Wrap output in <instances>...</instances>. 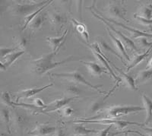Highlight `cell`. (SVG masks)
I'll list each match as a JSON object with an SVG mask.
<instances>
[{"label": "cell", "instance_id": "d6a6232c", "mask_svg": "<svg viewBox=\"0 0 152 136\" xmlns=\"http://www.w3.org/2000/svg\"><path fill=\"white\" fill-rule=\"evenodd\" d=\"M100 47H101V48L104 49V50H106V51L111 52V53H112L113 54H114V55H116V56H117L118 58H119V59H121L122 62H123V57H122L120 55H119V54H118L117 53H116V52H114L113 50L112 49H111L110 47V46H108V44H107V43H106V42H104V41H103V40H101V41H100Z\"/></svg>", "mask_w": 152, "mask_h": 136}, {"label": "cell", "instance_id": "4fadbf2b", "mask_svg": "<svg viewBox=\"0 0 152 136\" xmlns=\"http://www.w3.org/2000/svg\"><path fill=\"white\" fill-rule=\"evenodd\" d=\"M58 128L46 124H40L35 127L34 129L30 132L29 135L33 136H47L53 133H56Z\"/></svg>", "mask_w": 152, "mask_h": 136}, {"label": "cell", "instance_id": "f6af8a7d", "mask_svg": "<svg viewBox=\"0 0 152 136\" xmlns=\"http://www.w3.org/2000/svg\"><path fill=\"white\" fill-rule=\"evenodd\" d=\"M72 136H78V135H73Z\"/></svg>", "mask_w": 152, "mask_h": 136}, {"label": "cell", "instance_id": "7a4b0ae2", "mask_svg": "<svg viewBox=\"0 0 152 136\" xmlns=\"http://www.w3.org/2000/svg\"><path fill=\"white\" fill-rule=\"evenodd\" d=\"M75 124H81V123H87V124H100V125H107V126H115L116 129L119 130H122L126 126L129 125H135V126H142V123H138L135 122H129V121L120 120V119H112L108 118H103V119H78L74 121Z\"/></svg>", "mask_w": 152, "mask_h": 136}, {"label": "cell", "instance_id": "d6986e66", "mask_svg": "<svg viewBox=\"0 0 152 136\" xmlns=\"http://www.w3.org/2000/svg\"><path fill=\"white\" fill-rule=\"evenodd\" d=\"M107 32H108L109 36L110 37L111 40H112L113 42L115 47H116V49H117L118 52H119V53H120V55H121V56L123 57V58H125L127 61L131 60V59H130L129 55L127 54V53H126V49H125L124 44L123 43L122 40H119V38L116 37L114 36V35L112 34V31H111L110 30L108 29L107 28Z\"/></svg>", "mask_w": 152, "mask_h": 136}, {"label": "cell", "instance_id": "83f0119b", "mask_svg": "<svg viewBox=\"0 0 152 136\" xmlns=\"http://www.w3.org/2000/svg\"><path fill=\"white\" fill-rule=\"evenodd\" d=\"M77 126H75L73 128V133L75 135L78 136H87L90 134H97L98 131L94 130V129H89L88 128L85 127L84 126H81V124Z\"/></svg>", "mask_w": 152, "mask_h": 136}, {"label": "cell", "instance_id": "6da1fadb", "mask_svg": "<svg viewBox=\"0 0 152 136\" xmlns=\"http://www.w3.org/2000/svg\"><path fill=\"white\" fill-rule=\"evenodd\" d=\"M59 53L57 52H51L50 53L42 55L37 59H33L31 61V71L33 73L38 76H43L46 74L47 72L50 70L55 69V68L60 66L63 64L68 63L71 61L77 60L74 59L72 56L67 57L66 59H63L62 61H54L53 58L56 56V54Z\"/></svg>", "mask_w": 152, "mask_h": 136}, {"label": "cell", "instance_id": "277c9868", "mask_svg": "<svg viewBox=\"0 0 152 136\" xmlns=\"http://www.w3.org/2000/svg\"><path fill=\"white\" fill-rule=\"evenodd\" d=\"M53 75L57 78H66L68 80L73 81V82L78 83V84H81L83 85H86V86L89 87V88H92L94 90H96L99 93H104L100 90V88L102 87V85H94L91 83L89 82L85 79L84 76L81 74L80 72L78 70H75L73 72H62V73H53Z\"/></svg>", "mask_w": 152, "mask_h": 136}, {"label": "cell", "instance_id": "74e56055", "mask_svg": "<svg viewBox=\"0 0 152 136\" xmlns=\"http://www.w3.org/2000/svg\"><path fill=\"white\" fill-rule=\"evenodd\" d=\"M112 127H113L112 126H107V127H106L105 129H101L100 131H98V132L97 133V136H108V135H109V132H110V129Z\"/></svg>", "mask_w": 152, "mask_h": 136}, {"label": "cell", "instance_id": "5b68a950", "mask_svg": "<svg viewBox=\"0 0 152 136\" xmlns=\"http://www.w3.org/2000/svg\"><path fill=\"white\" fill-rule=\"evenodd\" d=\"M105 13L110 16V19H119L121 21L129 22L128 18H126L127 10L124 4L121 2H110L105 9Z\"/></svg>", "mask_w": 152, "mask_h": 136}, {"label": "cell", "instance_id": "7402d4cb", "mask_svg": "<svg viewBox=\"0 0 152 136\" xmlns=\"http://www.w3.org/2000/svg\"><path fill=\"white\" fill-rule=\"evenodd\" d=\"M151 50H152V46L151 47H149V48H148V50H146L145 53H143L135 55V56H134V58H133L132 60L131 63L129 64V66L128 67H127V69H126V71L128 72V71H129L131 69H132V68L138 66V64L140 63V62H142V61L145 60V59L148 56L149 54L151 53Z\"/></svg>", "mask_w": 152, "mask_h": 136}, {"label": "cell", "instance_id": "52a82bcc", "mask_svg": "<svg viewBox=\"0 0 152 136\" xmlns=\"http://www.w3.org/2000/svg\"><path fill=\"white\" fill-rule=\"evenodd\" d=\"M49 1L37 2V3H18L15 4L12 7V12L13 14L17 15H24L25 17L32 14L45 5Z\"/></svg>", "mask_w": 152, "mask_h": 136}, {"label": "cell", "instance_id": "f1b7e54d", "mask_svg": "<svg viewBox=\"0 0 152 136\" xmlns=\"http://www.w3.org/2000/svg\"><path fill=\"white\" fill-rule=\"evenodd\" d=\"M110 95L107 94V96L104 97L103 100H98V101H95L93 103H92L91 105V107H89V111H90L91 113H97L100 111V110L101 108H102L103 107H104V102H105V100L106 99L109 97Z\"/></svg>", "mask_w": 152, "mask_h": 136}, {"label": "cell", "instance_id": "9c48e42d", "mask_svg": "<svg viewBox=\"0 0 152 136\" xmlns=\"http://www.w3.org/2000/svg\"><path fill=\"white\" fill-rule=\"evenodd\" d=\"M91 12L92 15H93L96 18H97L98 20H100V21H102V22L104 23L106 26H107V28H108V29L110 30L111 31H113V32H114V33H116V34L119 35V37L121 38V40H123V43H124L125 46H126V47H127V48L131 49V50H135V51H138V47H136V45L134 43V42H133L132 40H130L128 37H126V35L123 34L122 33V32H120V31H117L116 28H114V26L113 25V24H111L110 23H109L107 21H106L105 19H104L103 17H101L100 15H98L97 13H96L95 12H94V11L91 10Z\"/></svg>", "mask_w": 152, "mask_h": 136}, {"label": "cell", "instance_id": "60d3db41", "mask_svg": "<svg viewBox=\"0 0 152 136\" xmlns=\"http://www.w3.org/2000/svg\"><path fill=\"white\" fill-rule=\"evenodd\" d=\"M56 136H66V134L62 129H58L56 133Z\"/></svg>", "mask_w": 152, "mask_h": 136}, {"label": "cell", "instance_id": "9a60e30c", "mask_svg": "<svg viewBox=\"0 0 152 136\" xmlns=\"http://www.w3.org/2000/svg\"><path fill=\"white\" fill-rule=\"evenodd\" d=\"M68 33H69V30H66L62 33V34L59 37H45L46 40L48 42L49 45L52 49V52H57L60 50L61 47L66 41V37Z\"/></svg>", "mask_w": 152, "mask_h": 136}, {"label": "cell", "instance_id": "1f68e13d", "mask_svg": "<svg viewBox=\"0 0 152 136\" xmlns=\"http://www.w3.org/2000/svg\"><path fill=\"white\" fill-rule=\"evenodd\" d=\"M66 91L69 94L72 95V97H76L75 95L79 94L81 92V90L75 85H69L66 87Z\"/></svg>", "mask_w": 152, "mask_h": 136}, {"label": "cell", "instance_id": "ee69618b", "mask_svg": "<svg viewBox=\"0 0 152 136\" xmlns=\"http://www.w3.org/2000/svg\"><path fill=\"white\" fill-rule=\"evenodd\" d=\"M2 136H5V135H3V134H2Z\"/></svg>", "mask_w": 152, "mask_h": 136}, {"label": "cell", "instance_id": "ac0fdd59", "mask_svg": "<svg viewBox=\"0 0 152 136\" xmlns=\"http://www.w3.org/2000/svg\"><path fill=\"white\" fill-rule=\"evenodd\" d=\"M80 62L83 63L88 69V72L94 76H101L103 74H108L110 73L107 72V69H103L101 66L96 62H85V61L81 60Z\"/></svg>", "mask_w": 152, "mask_h": 136}, {"label": "cell", "instance_id": "8992f818", "mask_svg": "<svg viewBox=\"0 0 152 136\" xmlns=\"http://www.w3.org/2000/svg\"><path fill=\"white\" fill-rule=\"evenodd\" d=\"M95 2H96V1H94V4L91 7H88V9H92L94 12H95L96 13H97L98 15H100L101 17H103L104 19H105L106 21H107L109 23H110V24H115V25H117V26H119V27H121V28H123V29H125L126 31H128L129 34H130L132 35V37L133 39H137V38H142V37H146V38H151L152 37V34L145 33V32L141 31H139V30H137V29H135V28H130V27H128V26L125 25L124 24L119 22V21H116V20H112V19H110V18H108L105 17V16L101 14V13L99 12V11H97V9L95 8Z\"/></svg>", "mask_w": 152, "mask_h": 136}, {"label": "cell", "instance_id": "e0dca14e", "mask_svg": "<svg viewBox=\"0 0 152 136\" xmlns=\"http://www.w3.org/2000/svg\"><path fill=\"white\" fill-rule=\"evenodd\" d=\"M71 22L76 32L83 38V40H85L87 42V43H89V41H90V34H89V31L87 28V26L75 18L71 19Z\"/></svg>", "mask_w": 152, "mask_h": 136}, {"label": "cell", "instance_id": "484cf974", "mask_svg": "<svg viewBox=\"0 0 152 136\" xmlns=\"http://www.w3.org/2000/svg\"><path fill=\"white\" fill-rule=\"evenodd\" d=\"M1 119L2 122L5 124L6 131L10 134L11 126H12V114L9 109H2L1 110Z\"/></svg>", "mask_w": 152, "mask_h": 136}, {"label": "cell", "instance_id": "836d02e7", "mask_svg": "<svg viewBox=\"0 0 152 136\" xmlns=\"http://www.w3.org/2000/svg\"><path fill=\"white\" fill-rule=\"evenodd\" d=\"M17 45L18 48L25 49L28 46V40L24 37H18L17 40Z\"/></svg>", "mask_w": 152, "mask_h": 136}, {"label": "cell", "instance_id": "603a6c76", "mask_svg": "<svg viewBox=\"0 0 152 136\" xmlns=\"http://www.w3.org/2000/svg\"><path fill=\"white\" fill-rule=\"evenodd\" d=\"M152 80V69L141 71L135 78L136 85H142Z\"/></svg>", "mask_w": 152, "mask_h": 136}, {"label": "cell", "instance_id": "f546056e", "mask_svg": "<svg viewBox=\"0 0 152 136\" xmlns=\"http://www.w3.org/2000/svg\"><path fill=\"white\" fill-rule=\"evenodd\" d=\"M1 100H2V103L5 104V106H7V107H14V105H13L14 102L12 101V99H11L10 94H9V92L5 91L2 94V95H1Z\"/></svg>", "mask_w": 152, "mask_h": 136}, {"label": "cell", "instance_id": "d4e9b609", "mask_svg": "<svg viewBox=\"0 0 152 136\" xmlns=\"http://www.w3.org/2000/svg\"><path fill=\"white\" fill-rule=\"evenodd\" d=\"M52 2H53V1H49V2H47V3L45 5L42 6V7L40 8V9H38L37 11L33 12L32 14L26 16V17H24V25H23L22 29H21V30H22V31H24V30L26 29V28L29 26V24H31V21H33L34 19L35 18H36L37 16L38 15L40 14V13H41V12L43 10V9H47V6H48L49 5H50V4L52 3Z\"/></svg>", "mask_w": 152, "mask_h": 136}, {"label": "cell", "instance_id": "ba28073f", "mask_svg": "<svg viewBox=\"0 0 152 136\" xmlns=\"http://www.w3.org/2000/svg\"><path fill=\"white\" fill-rule=\"evenodd\" d=\"M88 47L91 49V50L93 51L94 55L95 56V57L100 61V62L102 64V66H104L105 69L109 71V73L114 79L116 80V82H121V79L120 78L118 77L116 75V74L114 73V71L113 70V69L110 66V61H109L107 59V57L105 56L104 53L101 51V49L100 47V45L97 43H94L92 44H87Z\"/></svg>", "mask_w": 152, "mask_h": 136}, {"label": "cell", "instance_id": "30bf717a", "mask_svg": "<svg viewBox=\"0 0 152 136\" xmlns=\"http://www.w3.org/2000/svg\"><path fill=\"white\" fill-rule=\"evenodd\" d=\"M49 18H50V23L55 29L56 33V34H59V31L67 22V17L66 15L62 14L61 12L53 11L50 12Z\"/></svg>", "mask_w": 152, "mask_h": 136}, {"label": "cell", "instance_id": "8d00e7d4", "mask_svg": "<svg viewBox=\"0 0 152 136\" xmlns=\"http://www.w3.org/2000/svg\"><path fill=\"white\" fill-rule=\"evenodd\" d=\"M74 113V110H73V109L71 108L70 107H66L65 108L62 109V114L65 117H69V116H71Z\"/></svg>", "mask_w": 152, "mask_h": 136}, {"label": "cell", "instance_id": "2e32d148", "mask_svg": "<svg viewBox=\"0 0 152 136\" xmlns=\"http://www.w3.org/2000/svg\"><path fill=\"white\" fill-rule=\"evenodd\" d=\"M24 53V50H19V51H15L12 53L9 54L7 56H5L4 59H2L0 62V67L1 70L5 71L14 63L18 58L21 56Z\"/></svg>", "mask_w": 152, "mask_h": 136}, {"label": "cell", "instance_id": "7c38bea8", "mask_svg": "<svg viewBox=\"0 0 152 136\" xmlns=\"http://www.w3.org/2000/svg\"><path fill=\"white\" fill-rule=\"evenodd\" d=\"M53 84H49V85H45V86L41 87V88H29V89H25L24 91H21L19 93L17 94V97H16V102H18L20 99H27L32 97L35 95L40 94V92L43 91L47 90V88H50L53 86Z\"/></svg>", "mask_w": 152, "mask_h": 136}, {"label": "cell", "instance_id": "ab89813d", "mask_svg": "<svg viewBox=\"0 0 152 136\" xmlns=\"http://www.w3.org/2000/svg\"><path fill=\"white\" fill-rule=\"evenodd\" d=\"M143 125H142V126H140L141 129H142V130H144L145 132H147L148 135V136H152V128L147 127V126H144Z\"/></svg>", "mask_w": 152, "mask_h": 136}, {"label": "cell", "instance_id": "3957f363", "mask_svg": "<svg viewBox=\"0 0 152 136\" xmlns=\"http://www.w3.org/2000/svg\"><path fill=\"white\" fill-rule=\"evenodd\" d=\"M145 110L144 107H139V106H114L106 110L107 116L105 118L112 119H118L123 116H127L132 113H138Z\"/></svg>", "mask_w": 152, "mask_h": 136}, {"label": "cell", "instance_id": "b9f144b4", "mask_svg": "<svg viewBox=\"0 0 152 136\" xmlns=\"http://www.w3.org/2000/svg\"><path fill=\"white\" fill-rule=\"evenodd\" d=\"M152 69V58L149 60V62H148L147 67H146V69Z\"/></svg>", "mask_w": 152, "mask_h": 136}, {"label": "cell", "instance_id": "7bdbcfd3", "mask_svg": "<svg viewBox=\"0 0 152 136\" xmlns=\"http://www.w3.org/2000/svg\"><path fill=\"white\" fill-rule=\"evenodd\" d=\"M124 136H129V135H128V134H127V133H125V135Z\"/></svg>", "mask_w": 152, "mask_h": 136}, {"label": "cell", "instance_id": "44dd1931", "mask_svg": "<svg viewBox=\"0 0 152 136\" xmlns=\"http://www.w3.org/2000/svg\"><path fill=\"white\" fill-rule=\"evenodd\" d=\"M142 101L146 111V119L144 125H148L152 122V100L144 94H142Z\"/></svg>", "mask_w": 152, "mask_h": 136}, {"label": "cell", "instance_id": "8fae6325", "mask_svg": "<svg viewBox=\"0 0 152 136\" xmlns=\"http://www.w3.org/2000/svg\"><path fill=\"white\" fill-rule=\"evenodd\" d=\"M76 98H78V96L63 97L62 98L54 100V101L49 103L48 105L47 106V110L43 111V113H51V112H54V111L59 110H61V109L63 108L65 106L69 104L72 100H75V99Z\"/></svg>", "mask_w": 152, "mask_h": 136}, {"label": "cell", "instance_id": "d590c367", "mask_svg": "<svg viewBox=\"0 0 152 136\" xmlns=\"http://www.w3.org/2000/svg\"><path fill=\"white\" fill-rule=\"evenodd\" d=\"M34 105L37 108H43V109H45L47 108V106L44 102L43 101V100H41L40 98H35L34 100Z\"/></svg>", "mask_w": 152, "mask_h": 136}, {"label": "cell", "instance_id": "e575fe53", "mask_svg": "<svg viewBox=\"0 0 152 136\" xmlns=\"http://www.w3.org/2000/svg\"><path fill=\"white\" fill-rule=\"evenodd\" d=\"M135 18L136 19L138 23L144 26H151L152 25V19L151 20H148V19L138 17V16L135 15Z\"/></svg>", "mask_w": 152, "mask_h": 136}, {"label": "cell", "instance_id": "cb8c5ba5", "mask_svg": "<svg viewBox=\"0 0 152 136\" xmlns=\"http://www.w3.org/2000/svg\"><path fill=\"white\" fill-rule=\"evenodd\" d=\"M45 15L43 14H39L34 19L33 21H31V24H29L30 30L31 31L32 33H35L36 31H39L40 28H42V26H43V22L45 21Z\"/></svg>", "mask_w": 152, "mask_h": 136}, {"label": "cell", "instance_id": "ffe728a7", "mask_svg": "<svg viewBox=\"0 0 152 136\" xmlns=\"http://www.w3.org/2000/svg\"><path fill=\"white\" fill-rule=\"evenodd\" d=\"M114 67H115V66H114ZM115 69H116L122 75V78H120V79H121V82L123 81V83L124 84L125 87H126V88H129V89L130 90H132V91H138V88H137L136 86V83H135V80L134 79L132 76L125 73L124 72L121 71V69H119V68L115 67Z\"/></svg>", "mask_w": 152, "mask_h": 136}, {"label": "cell", "instance_id": "4316f807", "mask_svg": "<svg viewBox=\"0 0 152 136\" xmlns=\"http://www.w3.org/2000/svg\"><path fill=\"white\" fill-rule=\"evenodd\" d=\"M135 15L148 20L152 19V4H145L142 5Z\"/></svg>", "mask_w": 152, "mask_h": 136}, {"label": "cell", "instance_id": "f35d334b", "mask_svg": "<svg viewBox=\"0 0 152 136\" xmlns=\"http://www.w3.org/2000/svg\"><path fill=\"white\" fill-rule=\"evenodd\" d=\"M122 133H123V134H125V133H127V134H128V133H135V134L139 135H140V136H148V135H145L142 134V133H140V132H138V131H132V130H127V131H121V132H119L114 133V134H113L112 135L113 136V135H116L122 134Z\"/></svg>", "mask_w": 152, "mask_h": 136}, {"label": "cell", "instance_id": "4dcf8cb0", "mask_svg": "<svg viewBox=\"0 0 152 136\" xmlns=\"http://www.w3.org/2000/svg\"><path fill=\"white\" fill-rule=\"evenodd\" d=\"M18 50L17 47H14V48H9V47H2L0 50V53H1V59H4L5 56H7L9 54L15 52L16 50Z\"/></svg>", "mask_w": 152, "mask_h": 136}, {"label": "cell", "instance_id": "5bb4252c", "mask_svg": "<svg viewBox=\"0 0 152 136\" xmlns=\"http://www.w3.org/2000/svg\"><path fill=\"white\" fill-rule=\"evenodd\" d=\"M28 122L29 120L26 116L22 115L15 111L13 112V114H12V124L13 123L16 130L24 131L28 126Z\"/></svg>", "mask_w": 152, "mask_h": 136}]
</instances>
